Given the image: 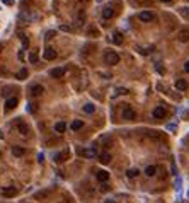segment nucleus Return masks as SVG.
<instances>
[{
	"mask_svg": "<svg viewBox=\"0 0 189 203\" xmlns=\"http://www.w3.org/2000/svg\"><path fill=\"white\" fill-rule=\"evenodd\" d=\"M53 36H55V31H48L46 33V39H51Z\"/></svg>",
	"mask_w": 189,
	"mask_h": 203,
	"instance_id": "obj_29",
	"label": "nucleus"
},
{
	"mask_svg": "<svg viewBox=\"0 0 189 203\" xmlns=\"http://www.w3.org/2000/svg\"><path fill=\"white\" fill-rule=\"evenodd\" d=\"M165 109L162 108V106H157V108L153 109V118H157V120H162V118H165Z\"/></svg>",
	"mask_w": 189,
	"mask_h": 203,
	"instance_id": "obj_8",
	"label": "nucleus"
},
{
	"mask_svg": "<svg viewBox=\"0 0 189 203\" xmlns=\"http://www.w3.org/2000/svg\"><path fill=\"white\" fill-rule=\"evenodd\" d=\"M84 111L90 114V113H94V111H95V108L92 106V104H85V106H84Z\"/></svg>",
	"mask_w": 189,
	"mask_h": 203,
	"instance_id": "obj_25",
	"label": "nucleus"
},
{
	"mask_svg": "<svg viewBox=\"0 0 189 203\" xmlns=\"http://www.w3.org/2000/svg\"><path fill=\"white\" fill-rule=\"evenodd\" d=\"M121 116H123V120L131 121V120H135V116H136V114H135V111L129 108V106H126V108L123 109V113H121Z\"/></svg>",
	"mask_w": 189,
	"mask_h": 203,
	"instance_id": "obj_2",
	"label": "nucleus"
},
{
	"mask_svg": "<svg viewBox=\"0 0 189 203\" xmlns=\"http://www.w3.org/2000/svg\"><path fill=\"white\" fill-rule=\"evenodd\" d=\"M182 14H186V16H189V9H182Z\"/></svg>",
	"mask_w": 189,
	"mask_h": 203,
	"instance_id": "obj_33",
	"label": "nucleus"
},
{
	"mask_svg": "<svg viewBox=\"0 0 189 203\" xmlns=\"http://www.w3.org/2000/svg\"><path fill=\"white\" fill-rule=\"evenodd\" d=\"M150 137L152 138H160V133L159 131H150Z\"/></svg>",
	"mask_w": 189,
	"mask_h": 203,
	"instance_id": "obj_28",
	"label": "nucleus"
},
{
	"mask_svg": "<svg viewBox=\"0 0 189 203\" xmlns=\"http://www.w3.org/2000/svg\"><path fill=\"white\" fill-rule=\"evenodd\" d=\"M44 58H46V60H55L56 51L53 50V48H46V50H44Z\"/></svg>",
	"mask_w": 189,
	"mask_h": 203,
	"instance_id": "obj_14",
	"label": "nucleus"
},
{
	"mask_svg": "<svg viewBox=\"0 0 189 203\" xmlns=\"http://www.w3.org/2000/svg\"><path fill=\"white\" fill-rule=\"evenodd\" d=\"M184 70H186V72H187V74H189V61H187V63H186V67H184Z\"/></svg>",
	"mask_w": 189,
	"mask_h": 203,
	"instance_id": "obj_31",
	"label": "nucleus"
},
{
	"mask_svg": "<svg viewBox=\"0 0 189 203\" xmlns=\"http://www.w3.org/2000/svg\"><path fill=\"white\" fill-rule=\"evenodd\" d=\"M177 39H179L180 43H187V41H189V27L180 29L179 33H177Z\"/></svg>",
	"mask_w": 189,
	"mask_h": 203,
	"instance_id": "obj_3",
	"label": "nucleus"
},
{
	"mask_svg": "<svg viewBox=\"0 0 189 203\" xmlns=\"http://www.w3.org/2000/svg\"><path fill=\"white\" fill-rule=\"evenodd\" d=\"M50 75H51L53 79H61L65 75V68L63 67H56V68L50 70Z\"/></svg>",
	"mask_w": 189,
	"mask_h": 203,
	"instance_id": "obj_6",
	"label": "nucleus"
},
{
	"mask_svg": "<svg viewBox=\"0 0 189 203\" xmlns=\"http://www.w3.org/2000/svg\"><path fill=\"white\" fill-rule=\"evenodd\" d=\"M43 92H44L43 86H33L31 87V96H33V97H39Z\"/></svg>",
	"mask_w": 189,
	"mask_h": 203,
	"instance_id": "obj_10",
	"label": "nucleus"
},
{
	"mask_svg": "<svg viewBox=\"0 0 189 203\" xmlns=\"http://www.w3.org/2000/svg\"><path fill=\"white\" fill-rule=\"evenodd\" d=\"M112 16H114V9H112L111 5H108V7L102 9V19H111Z\"/></svg>",
	"mask_w": 189,
	"mask_h": 203,
	"instance_id": "obj_11",
	"label": "nucleus"
},
{
	"mask_svg": "<svg viewBox=\"0 0 189 203\" xmlns=\"http://www.w3.org/2000/svg\"><path fill=\"white\" fill-rule=\"evenodd\" d=\"M15 106H17V97H10V99L5 101V109H7V111L14 109Z\"/></svg>",
	"mask_w": 189,
	"mask_h": 203,
	"instance_id": "obj_12",
	"label": "nucleus"
},
{
	"mask_svg": "<svg viewBox=\"0 0 189 203\" xmlns=\"http://www.w3.org/2000/svg\"><path fill=\"white\" fill-rule=\"evenodd\" d=\"M60 29H61V31H72V27H68V26H60Z\"/></svg>",
	"mask_w": 189,
	"mask_h": 203,
	"instance_id": "obj_30",
	"label": "nucleus"
},
{
	"mask_svg": "<svg viewBox=\"0 0 189 203\" xmlns=\"http://www.w3.org/2000/svg\"><path fill=\"white\" fill-rule=\"evenodd\" d=\"M138 19H140V21H143V22H150V21H153V14L148 12V10H143V12H140Z\"/></svg>",
	"mask_w": 189,
	"mask_h": 203,
	"instance_id": "obj_7",
	"label": "nucleus"
},
{
	"mask_svg": "<svg viewBox=\"0 0 189 203\" xmlns=\"http://www.w3.org/2000/svg\"><path fill=\"white\" fill-rule=\"evenodd\" d=\"M128 89H125V87H119V89H116V94H128Z\"/></svg>",
	"mask_w": 189,
	"mask_h": 203,
	"instance_id": "obj_27",
	"label": "nucleus"
},
{
	"mask_svg": "<svg viewBox=\"0 0 189 203\" xmlns=\"http://www.w3.org/2000/svg\"><path fill=\"white\" fill-rule=\"evenodd\" d=\"M155 173H157V167H155V166H148V167L145 169V174H146L148 177L155 176Z\"/></svg>",
	"mask_w": 189,
	"mask_h": 203,
	"instance_id": "obj_20",
	"label": "nucleus"
},
{
	"mask_svg": "<svg viewBox=\"0 0 189 203\" xmlns=\"http://www.w3.org/2000/svg\"><path fill=\"white\" fill-rule=\"evenodd\" d=\"M80 154L84 157H89V159H90V157H95V150H94V149H85V150H80Z\"/></svg>",
	"mask_w": 189,
	"mask_h": 203,
	"instance_id": "obj_17",
	"label": "nucleus"
},
{
	"mask_svg": "<svg viewBox=\"0 0 189 203\" xmlns=\"http://www.w3.org/2000/svg\"><path fill=\"white\" fill-rule=\"evenodd\" d=\"M138 174H140L138 173V169H128V171H126V176L128 177H136Z\"/></svg>",
	"mask_w": 189,
	"mask_h": 203,
	"instance_id": "obj_24",
	"label": "nucleus"
},
{
	"mask_svg": "<svg viewBox=\"0 0 189 203\" xmlns=\"http://www.w3.org/2000/svg\"><path fill=\"white\" fill-rule=\"evenodd\" d=\"M104 61H106V65H118L119 63V55L116 51L108 50V51L104 53Z\"/></svg>",
	"mask_w": 189,
	"mask_h": 203,
	"instance_id": "obj_1",
	"label": "nucleus"
},
{
	"mask_svg": "<svg viewBox=\"0 0 189 203\" xmlns=\"http://www.w3.org/2000/svg\"><path fill=\"white\" fill-rule=\"evenodd\" d=\"M29 61H31V63H36V61H38V53H31V55H29Z\"/></svg>",
	"mask_w": 189,
	"mask_h": 203,
	"instance_id": "obj_26",
	"label": "nucleus"
},
{
	"mask_svg": "<svg viewBox=\"0 0 189 203\" xmlns=\"http://www.w3.org/2000/svg\"><path fill=\"white\" fill-rule=\"evenodd\" d=\"M2 137H4V135H2V131H0V138H2Z\"/></svg>",
	"mask_w": 189,
	"mask_h": 203,
	"instance_id": "obj_36",
	"label": "nucleus"
},
{
	"mask_svg": "<svg viewBox=\"0 0 189 203\" xmlns=\"http://www.w3.org/2000/svg\"><path fill=\"white\" fill-rule=\"evenodd\" d=\"M112 41L116 44H121L123 43V34H121V33H114V34H112Z\"/></svg>",
	"mask_w": 189,
	"mask_h": 203,
	"instance_id": "obj_21",
	"label": "nucleus"
},
{
	"mask_svg": "<svg viewBox=\"0 0 189 203\" xmlns=\"http://www.w3.org/2000/svg\"><path fill=\"white\" fill-rule=\"evenodd\" d=\"M68 159V150H63V152H58V154H55L53 156V160L55 162H58V164H61V162H65V160Z\"/></svg>",
	"mask_w": 189,
	"mask_h": 203,
	"instance_id": "obj_4",
	"label": "nucleus"
},
{
	"mask_svg": "<svg viewBox=\"0 0 189 203\" xmlns=\"http://www.w3.org/2000/svg\"><path fill=\"white\" fill-rule=\"evenodd\" d=\"M15 77L21 79V80H24V79L27 77V68H21V70L17 72V75H15Z\"/></svg>",
	"mask_w": 189,
	"mask_h": 203,
	"instance_id": "obj_22",
	"label": "nucleus"
},
{
	"mask_svg": "<svg viewBox=\"0 0 189 203\" xmlns=\"http://www.w3.org/2000/svg\"><path fill=\"white\" fill-rule=\"evenodd\" d=\"M95 177H97L99 183H106L109 179V173L108 171H97V173H95Z\"/></svg>",
	"mask_w": 189,
	"mask_h": 203,
	"instance_id": "obj_9",
	"label": "nucleus"
},
{
	"mask_svg": "<svg viewBox=\"0 0 189 203\" xmlns=\"http://www.w3.org/2000/svg\"><path fill=\"white\" fill-rule=\"evenodd\" d=\"M162 2H165V4H167V2H172V0H162Z\"/></svg>",
	"mask_w": 189,
	"mask_h": 203,
	"instance_id": "obj_35",
	"label": "nucleus"
},
{
	"mask_svg": "<svg viewBox=\"0 0 189 203\" xmlns=\"http://www.w3.org/2000/svg\"><path fill=\"white\" fill-rule=\"evenodd\" d=\"M4 4L5 5H10V4H12V0H4Z\"/></svg>",
	"mask_w": 189,
	"mask_h": 203,
	"instance_id": "obj_32",
	"label": "nucleus"
},
{
	"mask_svg": "<svg viewBox=\"0 0 189 203\" xmlns=\"http://www.w3.org/2000/svg\"><path fill=\"white\" fill-rule=\"evenodd\" d=\"M82 126H84V123H82L80 120H75V121L72 123V130H75V131H77V130H80Z\"/></svg>",
	"mask_w": 189,
	"mask_h": 203,
	"instance_id": "obj_23",
	"label": "nucleus"
},
{
	"mask_svg": "<svg viewBox=\"0 0 189 203\" xmlns=\"http://www.w3.org/2000/svg\"><path fill=\"white\" fill-rule=\"evenodd\" d=\"M104 203H114L112 200H104Z\"/></svg>",
	"mask_w": 189,
	"mask_h": 203,
	"instance_id": "obj_34",
	"label": "nucleus"
},
{
	"mask_svg": "<svg viewBox=\"0 0 189 203\" xmlns=\"http://www.w3.org/2000/svg\"><path fill=\"white\" fill-rule=\"evenodd\" d=\"M111 154H108V152H102V154H99V162L101 164H109L111 162Z\"/></svg>",
	"mask_w": 189,
	"mask_h": 203,
	"instance_id": "obj_13",
	"label": "nucleus"
},
{
	"mask_svg": "<svg viewBox=\"0 0 189 203\" xmlns=\"http://www.w3.org/2000/svg\"><path fill=\"white\" fill-rule=\"evenodd\" d=\"M2 194H4L5 198H14V196L17 194V190H15L14 186H7V188L2 190Z\"/></svg>",
	"mask_w": 189,
	"mask_h": 203,
	"instance_id": "obj_5",
	"label": "nucleus"
},
{
	"mask_svg": "<svg viewBox=\"0 0 189 203\" xmlns=\"http://www.w3.org/2000/svg\"><path fill=\"white\" fill-rule=\"evenodd\" d=\"M65 130H67V125H65L63 121H58L55 125V131H58V133H63Z\"/></svg>",
	"mask_w": 189,
	"mask_h": 203,
	"instance_id": "obj_19",
	"label": "nucleus"
},
{
	"mask_svg": "<svg viewBox=\"0 0 189 203\" xmlns=\"http://www.w3.org/2000/svg\"><path fill=\"white\" fill-rule=\"evenodd\" d=\"M12 154L15 157H22L24 154H26V150H24L22 147H12Z\"/></svg>",
	"mask_w": 189,
	"mask_h": 203,
	"instance_id": "obj_18",
	"label": "nucleus"
},
{
	"mask_svg": "<svg viewBox=\"0 0 189 203\" xmlns=\"http://www.w3.org/2000/svg\"><path fill=\"white\" fill-rule=\"evenodd\" d=\"M176 89H177V91H186V89H187V82L182 80V79L176 80Z\"/></svg>",
	"mask_w": 189,
	"mask_h": 203,
	"instance_id": "obj_15",
	"label": "nucleus"
},
{
	"mask_svg": "<svg viewBox=\"0 0 189 203\" xmlns=\"http://www.w3.org/2000/svg\"><path fill=\"white\" fill-rule=\"evenodd\" d=\"M17 130L21 131V135H24V137H26V135H29V128H27V125H26V123H22V121L17 125Z\"/></svg>",
	"mask_w": 189,
	"mask_h": 203,
	"instance_id": "obj_16",
	"label": "nucleus"
}]
</instances>
